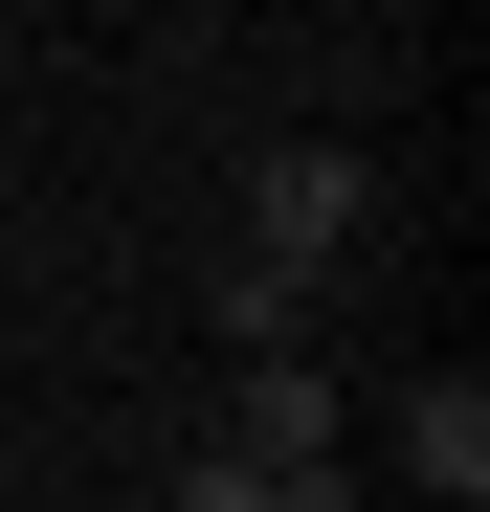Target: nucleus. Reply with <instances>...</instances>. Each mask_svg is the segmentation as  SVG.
<instances>
[{"label": "nucleus", "mask_w": 490, "mask_h": 512, "mask_svg": "<svg viewBox=\"0 0 490 512\" xmlns=\"http://www.w3.org/2000/svg\"><path fill=\"white\" fill-rule=\"evenodd\" d=\"M379 223V156L357 134H268L245 156V268H290V290H335V245Z\"/></svg>", "instance_id": "f257e3e1"}, {"label": "nucleus", "mask_w": 490, "mask_h": 512, "mask_svg": "<svg viewBox=\"0 0 490 512\" xmlns=\"http://www.w3.org/2000/svg\"><path fill=\"white\" fill-rule=\"evenodd\" d=\"M401 468H424V512H490V379H468V357L401 379Z\"/></svg>", "instance_id": "f03ea898"}, {"label": "nucleus", "mask_w": 490, "mask_h": 512, "mask_svg": "<svg viewBox=\"0 0 490 512\" xmlns=\"http://www.w3.org/2000/svg\"><path fill=\"white\" fill-rule=\"evenodd\" d=\"M223 468H335V357H245V423Z\"/></svg>", "instance_id": "7ed1b4c3"}, {"label": "nucleus", "mask_w": 490, "mask_h": 512, "mask_svg": "<svg viewBox=\"0 0 490 512\" xmlns=\"http://www.w3.org/2000/svg\"><path fill=\"white\" fill-rule=\"evenodd\" d=\"M156 512H268V468H223V446H201V468H156Z\"/></svg>", "instance_id": "20e7f679"}]
</instances>
